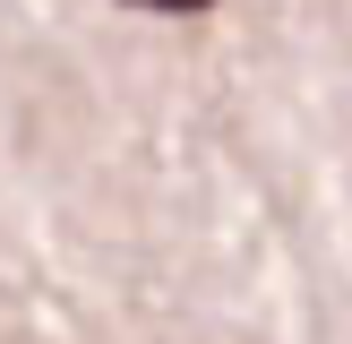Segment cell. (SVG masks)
<instances>
[{
	"instance_id": "1",
	"label": "cell",
	"mask_w": 352,
	"mask_h": 344,
	"mask_svg": "<svg viewBox=\"0 0 352 344\" xmlns=\"http://www.w3.org/2000/svg\"><path fill=\"white\" fill-rule=\"evenodd\" d=\"M129 9H164V17H198V9H215V0H129Z\"/></svg>"
}]
</instances>
